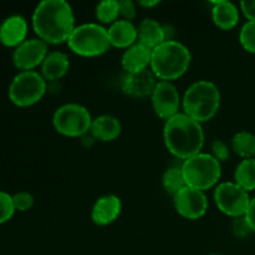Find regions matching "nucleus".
Returning <instances> with one entry per match:
<instances>
[{"label": "nucleus", "instance_id": "nucleus-36", "mask_svg": "<svg viewBox=\"0 0 255 255\" xmlns=\"http://www.w3.org/2000/svg\"><path fill=\"white\" fill-rule=\"evenodd\" d=\"M211 255H221V254H211Z\"/></svg>", "mask_w": 255, "mask_h": 255}, {"label": "nucleus", "instance_id": "nucleus-35", "mask_svg": "<svg viewBox=\"0 0 255 255\" xmlns=\"http://www.w3.org/2000/svg\"><path fill=\"white\" fill-rule=\"evenodd\" d=\"M158 4H159L158 0H153V1H146V0H142V1H138V5H141V6L143 7H148V9H151V7L156 6V5Z\"/></svg>", "mask_w": 255, "mask_h": 255}, {"label": "nucleus", "instance_id": "nucleus-6", "mask_svg": "<svg viewBox=\"0 0 255 255\" xmlns=\"http://www.w3.org/2000/svg\"><path fill=\"white\" fill-rule=\"evenodd\" d=\"M67 45L72 52L84 57L100 56L111 46L106 27L94 22L75 27L74 32L67 40Z\"/></svg>", "mask_w": 255, "mask_h": 255}, {"label": "nucleus", "instance_id": "nucleus-1", "mask_svg": "<svg viewBox=\"0 0 255 255\" xmlns=\"http://www.w3.org/2000/svg\"><path fill=\"white\" fill-rule=\"evenodd\" d=\"M32 27L46 44L67 42L76 27L74 10L65 0H44L35 7Z\"/></svg>", "mask_w": 255, "mask_h": 255}, {"label": "nucleus", "instance_id": "nucleus-7", "mask_svg": "<svg viewBox=\"0 0 255 255\" xmlns=\"http://www.w3.org/2000/svg\"><path fill=\"white\" fill-rule=\"evenodd\" d=\"M47 91V81L36 71H21L9 86V99L19 107L37 104Z\"/></svg>", "mask_w": 255, "mask_h": 255}, {"label": "nucleus", "instance_id": "nucleus-4", "mask_svg": "<svg viewBox=\"0 0 255 255\" xmlns=\"http://www.w3.org/2000/svg\"><path fill=\"white\" fill-rule=\"evenodd\" d=\"M182 105L183 114L202 125L213 119L218 112L221 107V92L212 81L201 80L187 89Z\"/></svg>", "mask_w": 255, "mask_h": 255}, {"label": "nucleus", "instance_id": "nucleus-33", "mask_svg": "<svg viewBox=\"0 0 255 255\" xmlns=\"http://www.w3.org/2000/svg\"><path fill=\"white\" fill-rule=\"evenodd\" d=\"M246 219L247 222H248L249 227H251L252 232L255 233V197L254 198H252L251 201V204H249L248 207V211H247L246 213Z\"/></svg>", "mask_w": 255, "mask_h": 255}, {"label": "nucleus", "instance_id": "nucleus-17", "mask_svg": "<svg viewBox=\"0 0 255 255\" xmlns=\"http://www.w3.org/2000/svg\"><path fill=\"white\" fill-rule=\"evenodd\" d=\"M111 46L119 49H128L138 40V31L133 22L128 20H117L107 29Z\"/></svg>", "mask_w": 255, "mask_h": 255}, {"label": "nucleus", "instance_id": "nucleus-31", "mask_svg": "<svg viewBox=\"0 0 255 255\" xmlns=\"http://www.w3.org/2000/svg\"><path fill=\"white\" fill-rule=\"evenodd\" d=\"M120 15L124 17V20H132L136 17L137 10H136V4H134L132 0H120Z\"/></svg>", "mask_w": 255, "mask_h": 255}, {"label": "nucleus", "instance_id": "nucleus-21", "mask_svg": "<svg viewBox=\"0 0 255 255\" xmlns=\"http://www.w3.org/2000/svg\"><path fill=\"white\" fill-rule=\"evenodd\" d=\"M212 19L214 24L222 30H231L237 26L239 21V10L233 2L221 0L213 4Z\"/></svg>", "mask_w": 255, "mask_h": 255}, {"label": "nucleus", "instance_id": "nucleus-20", "mask_svg": "<svg viewBox=\"0 0 255 255\" xmlns=\"http://www.w3.org/2000/svg\"><path fill=\"white\" fill-rule=\"evenodd\" d=\"M138 42L149 47L151 50L156 49L162 42L167 41L166 27L153 19H144L139 22L138 27Z\"/></svg>", "mask_w": 255, "mask_h": 255}, {"label": "nucleus", "instance_id": "nucleus-30", "mask_svg": "<svg viewBox=\"0 0 255 255\" xmlns=\"http://www.w3.org/2000/svg\"><path fill=\"white\" fill-rule=\"evenodd\" d=\"M212 156L219 162H224L229 158L231 156V151H229V147L227 146L226 142H223L222 139H214L212 142Z\"/></svg>", "mask_w": 255, "mask_h": 255}, {"label": "nucleus", "instance_id": "nucleus-28", "mask_svg": "<svg viewBox=\"0 0 255 255\" xmlns=\"http://www.w3.org/2000/svg\"><path fill=\"white\" fill-rule=\"evenodd\" d=\"M12 202L16 211L26 212L34 206V197L29 192H19L12 196Z\"/></svg>", "mask_w": 255, "mask_h": 255}, {"label": "nucleus", "instance_id": "nucleus-25", "mask_svg": "<svg viewBox=\"0 0 255 255\" xmlns=\"http://www.w3.org/2000/svg\"><path fill=\"white\" fill-rule=\"evenodd\" d=\"M119 16L120 5L117 0H104L96 6V17L102 24H114Z\"/></svg>", "mask_w": 255, "mask_h": 255}, {"label": "nucleus", "instance_id": "nucleus-23", "mask_svg": "<svg viewBox=\"0 0 255 255\" xmlns=\"http://www.w3.org/2000/svg\"><path fill=\"white\" fill-rule=\"evenodd\" d=\"M232 149L242 158H255V134L241 131L232 138Z\"/></svg>", "mask_w": 255, "mask_h": 255}, {"label": "nucleus", "instance_id": "nucleus-8", "mask_svg": "<svg viewBox=\"0 0 255 255\" xmlns=\"http://www.w3.org/2000/svg\"><path fill=\"white\" fill-rule=\"evenodd\" d=\"M92 117L89 110L79 104L60 106L52 116L54 128L66 137H82L90 132Z\"/></svg>", "mask_w": 255, "mask_h": 255}, {"label": "nucleus", "instance_id": "nucleus-26", "mask_svg": "<svg viewBox=\"0 0 255 255\" xmlns=\"http://www.w3.org/2000/svg\"><path fill=\"white\" fill-rule=\"evenodd\" d=\"M239 41L246 51L255 54V21H247L239 32Z\"/></svg>", "mask_w": 255, "mask_h": 255}, {"label": "nucleus", "instance_id": "nucleus-10", "mask_svg": "<svg viewBox=\"0 0 255 255\" xmlns=\"http://www.w3.org/2000/svg\"><path fill=\"white\" fill-rule=\"evenodd\" d=\"M49 55L47 44L42 40L29 39L15 47L12 52V64L21 71H34L35 67L42 65Z\"/></svg>", "mask_w": 255, "mask_h": 255}, {"label": "nucleus", "instance_id": "nucleus-24", "mask_svg": "<svg viewBox=\"0 0 255 255\" xmlns=\"http://www.w3.org/2000/svg\"><path fill=\"white\" fill-rule=\"evenodd\" d=\"M162 186L167 193L176 196L179 191L187 187L181 167H169L162 177Z\"/></svg>", "mask_w": 255, "mask_h": 255}, {"label": "nucleus", "instance_id": "nucleus-18", "mask_svg": "<svg viewBox=\"0 0 255 255\" xmlns=\"http://www.w3.org/2000/svg\"><path fill=\"white\" fill-rule=\"evenodd\" d=\"M122 126L120 120L111 115H101V116L94 119L91 128H90L92 136L102 142L115 141L120 136Z\"/></svg>", "mask_w": 255, "mask_h": 255}, {"label": "nucleus", "instance_id": "nucleus-12", "mask_svg": "<svg viewBox=\"0 0 255 255\" xmlns=\"http://www.w3.org/2000/svg\"><path fill=\"white\" fill-rule=\"evenodd\" d=\"M152 97V106L157 116L162 120H169L179 114L181 97L177 87L169 81H158Z\"/></svg>", "mask_w": 255, "mask_h": 255}, {"label": "nucleus", "instance_id": "nucleus-27", "mask_svg": "<svg viewBox=\"0 0 255 255\" xmlns=\"http://www.w3.org/2000/svg\"><path fill=\"white\" fill-rule=\"evenodd\" d=\"M15 206L12 202V196L6 192L0 191V224L6 223L11 219L15 213Z\"/></svg>", "mask_w": 255, "mask_h": 255}, {"label": "nucleus", "instance_id": "nucleus-34", "mask_svg": "<svg viewBox=\"0 0 255 255\" xmlns=\"http://www.w3.org/2000/svg\"><path fill=\"white\" fill-rule=\"evenodd\" d=\"M80 138H81V143L84 144L85 147H91L92 144L95 143V141H96V138L92 136L91 132H87L86 134H84V136L80 137Z\"/></svg>", "mask_w": 255, "mask_h": 255}, {"label": "nucleus", "instance_id": "nucleus-29", "mask_svg": "<svg viewBox=\"0 0 255 255\" xmlns=\"http://www.w3.org/2000/svg\"><path fill=\"white\" fill-rule=\"evenodd\" d=\"M232 231L233 234L239 239H244L249 236L251 233H253L249 227L248 222H247L246 217H239V218H234L232 222Z\"/></svg>", "mask_w": 255, "mask_h": 255}, {"label": "nucleus", "instance_id": "nucleus-32", "mask_svg": "<svg viewBox=\"0 0 255 255\" xmlns=\"http://www.w3.org/2000/svg\"><path fill=\"white\" fill-rule=\"evenodd\" d=\"M241 9L248 21H255V0H244L241 2Z\"/></svg>", "mask_w": 255, "mask_h": 255}, {"label": "nucleus", "instance_id": "nucleus-19", "mask_svg": "<svg viewBox=\"0 0 255 255\" xmlns=\"http://www.w3.org/2000/svg\"><path fill=\"white\" fill-rule=\"evenodd\" d=\"M70 69L69 57L65 52H49L41 65V75L46 81H59L67 74Z\"/></svg>", "mask_w": 255, "mask_h": 255}, {"label": "nucleus", "instance_id": "nucleus-5", "mask_svg": "<svg viewBox=\"0 0 255 255\" xmlns=\"http://www.w3.org/2000/svg\"><path fill=\"white\" fill-rule=\"evenodd\" d=\"M181 168L187 186L202 192L216 186L222 176L221 162L202 152L183 161Z\"/></svg>", "mask_w": 255, "mask_h": 255}, {"label": "nucleus", "instance_id": "nucleus-2", "mask_svg": "<svg viewBox=\"0 0 255 255\" xmlns=\"http://www.w3.org/2000/svg\"><path fill=\"white\" fill-rule=\"evenodd\" d=\"M163 139L167 149L174 157L186 161L201 153L204 144V132L199 122L186 114H177L164 124Z\"/></svg>", "mask_w": 255, "mask_h": 255}, {"label": "nucleus", "instance_id": "nucleus-9", "mask_svg": "<svg viewBox=\"0 0 255 255\" xmlns=\"http://www.w3.org/2000/svg\"><path fill=\"white\" fill-rule=\"evenodd\" d=\"M252 198L249 192L239 187L236 182H223L214 191V202L219 211L232 218L246 216Z\"/></svg>", "mask_w": 255, "mask_h": 255}, {"label": "nucleus", "instance_id": "nucleus-14", "mask_svg": "<svg viewBox=\"0 0 255 255\" xmlns=\"http://www.w3.org/2000/svg\"><path fill=\"white\" fill-rule=\"evenodd\" d=\"M122 211V202L115 194L102 196L95 202L91 211V219L96 226L104 227L114 223Z\"/></svg>", "mask_w": 255, "mask_h": 255}, {"label": "nucleus", "instance_id": "nucleus-16", "mask_svg": "<svg viewBox=\"0 0 255 255\" xmlns=\"http://www.w3.org/2000/svg\"><path fill=\"white\" fill-rule=\"evenodd\" d=\"M151 60L152 50L139 42H136L124 52L121 64L126 74H133L148 69V66H151Z\"/></svg>", "mask_w": 255, "mask_h": 255}, {"label": "nucleus", "instance_id": "nucleus-11", "mask_svg": "<svg viewBox=\"0 0 255 255\" xmlns=\"http://www.w3.org/2000/svg\"><path fill=\"white\" fill-rule=\"evenodd\" d=\"M173 204L179 216L192 221L202 218L208 209V199L204 192L188 186L173 197Z\"/></svg>", "mask_w": 255, "mask_h": 255}, {"label": "nucleus", "instance_id": "nucleus-13", "mask_svg": "<svg viewBox=\"0 0 255 255\" xmlns=\"http://www.w3.org/2000/svg\"><path fill=\"white\" fill-rule=\"evenodd\" d=\"M156 76L151 70H143L133 74H126L122 80V91L131 97L143 99L149 96L156 87Z\"/></svg>", "mask_w": 255, "mask_h": 255}, {"label": "nucleus", "instance_id": "nucleus-3", "mask_svg": "<svg viewBox=\"0 0 255 255\" xmlns=\"http://www.w3.org/2000/svg\"><path fill=\"white\" fill-rule=\"evenodd\" d=\"M192 55L188 47L176 40H168L152 50L151 71L161 81H173L189 69Z\"/></svg>", "mask_w": 255, "mask_h": 255}, {"label": "nucleus", "instance_id": "nucleus-15", "mask_svg": "<svg viewBox=\"0 0 255 255\" xmlns=\"http://www.w3.org/2000/svg\"><path fill=\"white\" fill-rule=\"evenodd\" d=\"M27 21L21 15H11L0 25V42L7 47H17L26 40Z\"/></svg>", "mask_w": 255, "mask_h": 255}, {"label": "nucleus", "instance_id": "nucleus-22", "mask_svg": "<svg viewBox=\"0 0 255 255\" xmlns=\"http://www.w3.org/2000/svg\"><path fill=\"white\" fill-rule=\"evenodd\" d=\"M234 181L247 192L255 189V158L243 159L237 166L234 172Z\"/></svg>", "mask_w": 255, "mask_h": 255}]
</instances>
